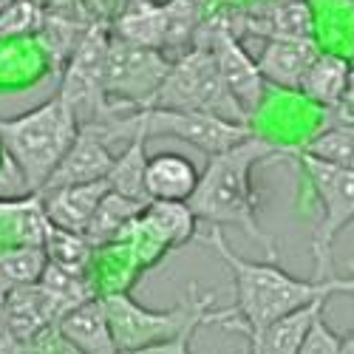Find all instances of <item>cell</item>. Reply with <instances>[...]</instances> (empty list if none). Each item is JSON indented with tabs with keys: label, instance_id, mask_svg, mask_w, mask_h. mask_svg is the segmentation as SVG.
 Masks as SVG:
<instances>
[{
	"label": "cell",
	"instance_id": "4",
	"mask_svg": "<svg viewBox=\"0 0 354 354\" xmlns=\"http://www.w3.org/2000/svg\"><path fill=\"white\" fill-rule=\"evenodd\" d=\"M77 136L80 120L60 94L20 116L0 120L3 156L17 167L28 193H43Z\"/></svg>",
	"mask_w": 354,
	"mask_h": 354
},
{
	"label": "cell",
	"instance_id": "22",
	"mask_svg": "<svg viewBox=\"0 0 354 354\" xmlns=\"http://www.w3.org/2000/svg\"><path fill=\"white\" fill-rule=\"evenodd\" d=\"M145 170H147L145 139H133V142L125 145V151L116 156L105 182H108L111 193H120V196L133 198L139 204H151L147 190H145Z\"/></svg>",
	"mask_w": 354,
	"mask_h": 354
},
{
	"label": "cell",
	"instance_id": "6",
	"mask_svg": "<svg viewBox=\"0 0 354 354\" xmlns=\"http://www.w3.org/2000/svg\"><path fill=\"white\" fill-rule=\"evenodd\" d=\"M289 156L298 162L320 201V221L312 239L315 252V275L332 278V247L343 227L354 221V170L329 165L304 153L301 147H289Z\"/></svg>",
	"mask_w": 354,
	"mask_h": 354
},
{
	"label": "cell",
	"instance_id": "15",
	"mask_svg": "<svg viewBox=\"0 0 354 354\" xmlns=\"http://www.w3.org/2000/svg\"><path fill=\"white\" fill-rule=\"evenodd\" d=\"M326 304L329 301H317L312 306H304L298 312L275 320L272 326H267L261 335L247 337L250 354H298V348L304 346L309 329L315 326V320L320 315H326Z\"/></svg>",
	"mask_w": 354,
	"mask_h": 354
},
{
	"label": "cell",
	"instance_id": "20",
	"mask_svg": "<svg viewBox=\"0 0 354 354\" xmlns=\"http://www.w3.org/2000/svg\"><path fill=\"white\" fill-rule=\"evenodd\" d=\"M142 221L153 230V235L167 250L182 247L190 239H196V224H198L190 204L182 201H151L142 213Z\"/></svg>",
	"mask_w": 354,
	"mask_h": 354
},
{
	"label": "cell",
	"instance_id": "28",
	"mask_svg": "<svg viewBox=\"0 0 354 354\" xmlns=\"http://www.w3.org/2000/svg\"><path fill=\"white\" fill-rule=\"evenodd\" d=\"M0 354H23V343L15 337L6 315V292L0 289Z\"/></svg>",
	"mask_w": 354,
	"mask_h": 354
},
{
	"label": "cell",
	"instance_id": "32",
	"mask_svg": "<svg viewBox=\"0 0 354 354\" xmlns=\"http://www.w3.org/2000/svg\"><path fill=\"white\" fill-rule=\"evenodd\" d=\"M122 3H125L122 9H128V6H133V3H139V0H122Z\"/></svg>",
	"mask_w": 354,
	"mask_h": 354
},
{
	"label": "cell",
	"instance_id": "5",
	"mask_svg": "<svg viewBox=\"0 0 354 354\" xmlns=\"http://www.w3.org/2000/svg\"><path fill=\"white\" fill-rule=\"evenodd\" d=\"M147 108L210 113L235 125H250L247 122L250 116L227 91L216 66V57L204 48H190L185 57H176L165 82L159 85L153 100L147 102Z\"/></svg>",
	"mask_w": 354,
	"mask_h": 354
},
{
	"label": "cell",
	"instance_id": "21",
	"mask_svg": "<svg viewBox=\"0 0 354 354\" xmlns=\"http://www.w3.org/2000/svg\"><path fill=\"white\" fill-rule=\"evenodd\" d=\"M40 286L46 289L48 301L54 304V312L57 317H66L71 315L74 309H80L82 304L100 298L97 289L91 286V281H88V275H77V272H68L63 267H54V263H48L43 278H40Z\"/></svg>",
	"mask_w": 354,
	"mask_h": 354
},
{
	"label": "cell",
	"instance_id": "13",
	"mask_svg": "<svg viewBox=\"0 0 354 354\" xmlns=\"http://www.w3.org/2000/svg\"><path fill=\"white\" fill-rule=\"evenodd\" d=\"M6 315H9V326H12L15 337L23 346L60 323V317L54 312V304L48 301V295L40 283L9 289L6 292Z\"/></svg>",
	"mask_w": 354,
	"mask_h": 354
},
{
	"label": "cell",
	"instance_id": "2",
	"mask_svg": "<svg viewBox=\"0 0 354 354\" xmlns=\"http://www.w3.org/2000/svg\"><path fill=\"white\" fill-rule=\"evenodd\" d=\"M272 156H289V147L263 136H250L230 151L213 156L201 170L198 187L187 201L198 221L210 227H241L250 239L267 250L270 261L278 258L275 244L258 224V198L252 190V170Z\"/></svg>",
	"mask_w": 354,
	"mask_h": 354
},
{
	"label": "cell",
	"instance_id": "26",
	"mask_svg": "<svg viewBox=\"0 0 354 354\" xmlns=\"http://www.w3.org/2000/svg\"><path fill=\"white\" fill-rule=\"evenodd\" d=\"M340 343H343V335H337L329 323H326V315H320L315 320V326L309 329L304 346L298 348V354H337L340 351Z\"/></svg>",
	"mask_w": 354,
	"mask_h": 354
},
{
	"label": "cell",
	"instance_id": "14",
	"mask_svg": "<svg viewBox=\"0 0 354 354\" xmlns=\"http://www.w3.org/2000/svg\"><path fill=\"white\" fill-rule=\"evenodd\" d=\"M244 28L267 40H312L315 20L306 0H278L255 17H244Z\"/></svg>",
	"mask_w": 354,
	"mask_h": 354
},
{
	"label": "cell",
	"instance_id": "9",
	"mask_svg": "<svg viewBox=\"0 0 354 354\" xmlns=\"http://www.w3.org/2000/svg\"><path fill=\"white\" fill-rule=\"evenodd\" d=\"M108 193H111L108 182H94V185L48 190V193H40V198H43V210H46V218L51 227L85 235L88 224H91L97 207Z\"/></svg>",
	"mask_w": 354,
	"mask_h": 354
},
{
	"label": "cell",
	"instance_id": "17",
	"mask_svg": "<svg viewBox=\"0 0 354 354\" xmlns=\"http://www.w3.org/2000/svg\"><path fill=\"white\" fill-rule=\"evenodd\" d=\"M147 204H139L133 198H125L120 193H108L97 207L91 224H88L85 239L94 244V250H102L108 244H116L131 230V224L145 213Z\"/></svg>",
	"mask_w": 354,
	"mask_h": 354
},
{
	"label": "cell",
	"instance_id": "29",
	"mask_svg": "<svg viewBox=\"0 0 354 354\" xmlns=\"http://www.w3.org/2000/svg\"><path fill=\"white\" fill-rule=\"evenodd\" d=\"M193 335L196 332H187L176 340H167V343H159V346H147V348H139V351H128V354H193Z\"/></svg>",
	"mask_w": 354,
	"mask_h": 354
},
{
	"label": "cell",
	"instance_id": "24",
	"mask_svg": "<svg viewBox=\"0 0 354 354\" xmlns=\"http://www.w3.org/2000/svg\"><path fill=\"white\" fill-rule=\"evenodd\" d=\"M43 250L48 255V263L63 267L68 272H77V275H88V267H91V261L97 255L94 244L88 241L85 235L66 232V230H57V227H48Z\"/></svg>",
	"mask_w": 354,
	"mask_h": 354
},
{
	"label": "cell",
	"instance_id": "27",
	"mask_svg": "<svg viewBox=\"0 0 354 354\" xmlns=\"http://www.w3.org/2000/svg\"><path fill=\"white\" fill-rule=\"evenodd\" d=\"M23 354H82V351L60 332V326H51L35 340H28L23 346Z\"/></svg>",
	"mask_w": 354,
	"mask_h": 354
},
{
	"label": "cell",
	"instance_id": "3",
	"mask_svg": "<svg viewBox=\"0 0 354 354\" xmlns=\"http://www.w3.org/2000/svg\"><path fill=\"white\" fill-rule=\"evenodd\" d=\"M102 301L122 354L176 340L187 332H198L201 326H218L230 332L232 323L239 320L235 309H213L216 295H198L196 283L187 286V295L173 309H147L136 304L128 292L105 295Z\"/></svg>",
	"mask_w": 354,
	"mask_h": 354
},
{
	"label": "cell",
	"instance_id": "19",
	"mask_svg": "<svg viewBox=\"0 0 354 354\" xmlns=\"http://www.w3.org/2000/svg\"><path fill=\"white\" fill-rule=\"evenodd\" d=\"M210 0H167L165 9V51H176L185 57V46H196L201 26L207 23Z\"/></svg>",
	"mask_w": 354,
	"mask_h": 354
},
{
	"label": "cell",
	"instance_id": "16",
	"mask_svg": "<svg viewBox=\"0 0 354 354\" xmlns=\"http://www.w3.org/2000/svg\"><path fill=\"white\" fill-rule=\"evenodd\" d=\"M116 40L139 46V48H153L165 54V9L153 0H139V3L122 9L113 20Z\"/></svg>",
	"mask_w": 354,
	"mask_h": 354
},
{
	"label": "cell",
	"instance_id": "31",
	"mask_svg": "<svg viewBox=\"0 0 354 354\" xmlns=\"http://www.w3.org/2000/svg\"><path fill=\"white\" fill-rule=\"evenodd\" d=\"M9 3H12V0H0V15H3V12L9 9Z\"/></svg>",
	"mask_w": 354,
	"mask_h": 354
},
{
	"label": "cell",
	"instance_id": "1",
	"mask_svg": "<svg viewBox=\"0 0 354 354\" xmlns=\"http://www.w3.org/2000/svg\"><path fill=\"white\" fill-rule=\"evenodd\" d=\"M198 241L216 250V255L224 261V267L232 275V309L239 320L232 323L230 332H239L244 337H255L267 326H272L275 320L317 301H329L332 295H354V278H295L286 270H281L275 261H247L235 255L224 241L221 227H210L207 235H198Z\"/></svg>",
	"mask_w": 354,
	"mask_h": 354
},
{
	"label": "cell",
	"instance_id": "30",
	"mask_svg": "<svg viewBox=\"0 0 354 354\" xmlns=\"http://www.w3.org/2000/svg\"><path fill=\"white\" fill-rule=\"evenodd\" d=\"M337 354H354V329L343 337V343H340V351Z\"/></svg>",
	"mask_w": 354,
	"mask_h": 354
},
{
	"label": "cell",
	"instance_id": "11",
	"mask_svg": "<svg viewBox=\"0 0 354 354\" xmlns=\"http://www.w3.org/2000/svg\"><path fill=\"white\" fill-rule=\"evenodd\" d=\"M201 173L182 153H156L147 159L145 190L151 201H182L187 204L198 187Z\"/></svg>",
	"mask_w": 354,
	"mask_h": 354
},
{
	"label": "cell",
	"instance_id": "25",
	"mask_svg": "<svg viewBox=\"0 0 354 354\" xmlns=\"http://www.w3.org/2000/svg\"><path fill=\"white\" fill-rule=\"evenodd\" d=\"M301 151L315 156V159L329 162V165L354 170V125L326 128L323 133H317L315 139H309Z\"/></svg>",
	"mask_w": 354,
	"mask_h": 354
},
{
	"label": "cell",
	"instance_id": "12",
	"mask_svg": "<svg viewBox=\"0 0 354 354\" xmlns=\"http://www.w3.org/2000/svg\"><path fill=\"white\" fill-rule=\"evenodd\" d=\"M60 332L82 351V354H122L116 346L111 320L105 312V301L94 298L82 304L80 309H74L71 315H66L60 323Z\"/></svg>",
	"mask_w": 354,
	"mask_h": 354
},
{
	"label": "cell",
	"instance_id": "8",
	"mask_svg": "<svg viewBox=\"0 0 354 354\" xmlns=\"http://www.w3.org/2000/svg\"><path fill=\"white\" fill-rule=\"evenodd\" d=\"M113 162H116V156L111 153L108 142L94 128H80V136L68 147V153L63 156V162L57 165V170L51 173V179L43 187V193L60 190V187H77V185L105 182L111 167H113Z\"/></svg>",
	"mask_w": 354,
	"mask_h": 354
},
{
	"label": "cell",
	"instance_id": "10",
	"mask_svg": "<svg viewBox=\"0 0 354 354\" xmlns=\"http://www.w3.org/2000/svg\"><path fill=\"white\" fill-rule=\"evenodd\" d=\"M315 40H267L263 51L258 54V71L263 82H272L289 91H298L306 71L317 60Z\"/></svg>",
	"mask_w": 354,
	"mask_h": 354
},
{
	"label": "cell",
	"instance_id": "7",
	"mask_svg": "<svg viewBox=\"0 0 354 354\" xmlns=\"http://www.w3.org/2000/svg\"><path fill=\"white\" fill-rule=\"evenodd\" d=\"M173 60L162 51L139 48L111 35L108 63H105V94L113 113L145 111L165 82Z\"/></svg>",
	"mask_w": 354,
	"mask_h": 354
},
{
	"label": "cell",
	"instance_id": "18",
	"mask_svg": "<svg viewBox=\"0 0 354 354\" xmlns=\"http://www.w3.org/2000/svg\"><path fill=\"white\" fill-rule=\"evenodd\" d=\"M351 85V68L340 54H317V60L306 71L298 91L320 105H337Z\"/></svg>",
	"mask_w": 354,
	"mask_h": 354
},
{
	"label": "cell",
	"instance_id": "23",
	"mask_svg": "<svg viewBox=\"0 0 354 354\" xmlns=\"http://www.w3.org/2000/svg\"><path fill=\"white\" fill-rule=\"evenodd\" d=\"M46 267H48V255L37 244L0 250V289L9 292V289L40 283Z\"/></svg>",
	"mask_w": 354,
	"mask_h": 354
}]
</instances>
